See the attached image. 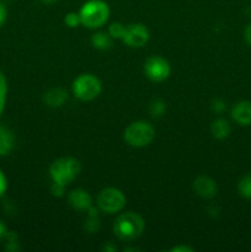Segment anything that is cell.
Listing matches in <instances>:
<instances>
[{
	"label": "cell",
	"mask_w": 251,
	"mask_h": 252,
	"mask_svg": "<svg viewBox=\"0 0 251 252\" xmlns=\"http://www.w3.org/2000/svg\"><path fill=\"white\" fill-rule=\"evenodd\" d=\"M145 229V221L135 212H126L118 216L113 224V233L120 240L133 241L139 238Z\"/></svg>",
	"instance_id": "1"
},
{
	"label": "cell",
	"mask_w": 251,
	"mask_h": 252,
	"mask_svg": "<svg viewBox=\"0 0 251 252\" xmlns=\"http://www.w3.org/2000/svg\"><path fill=\"white\" fill-rule=\"evenodd\" d=\"M81 25L88 29H98L107 22L110 7L103 0H89L79 11Z\"/></svg>",
	"instance_id": "2"
},
{
	"label": "cell",
	"mask_w": 251,
	"mask_h": 252,
	"mask_svg": "<svg viewBox=\"0 0 251 252\" xmlns=\"http://www.w3.org/2000/svg\"><path fill=\"white\" fill-rule=\"evenodd\" d=\"M81 165L75 158L64 157L54 160L49 167L52 181L66 186L80 174Z\"/></svg>",
	"instance_id": "3"
},
{
	"label": "cell",
	"mask_w": 251,
	"mask_h": 252,
	"mask_svg": "<svg viewBox=\"0 0 251 252\" xmlns=\"http://www.w3.org/2000/svg\"><path fill=\"white\" fill-rule=\"evenodd\" d=\"M125 140L133 148H143L149 145L155 138V129L149 122L135 121L125 130Z\"/></svg>",
	"instance_id": "4"
},
{
	"label": "cell",
	"mask_w": 251,
	"mask_h": 252,
	"mask_svg": "<svg viewBox=\"0 0 251 252\" xmlns=\"http://www.w3.org/2000/svg\"><path fill=\"white\" fill-rule=\"evenodd\" d=\"M102 90L100 79L93 74H81L74 80L73 93L81 101H93Z\"/></svg>",
	"instance_id": "5"
},
{
	"label": "cell",
	"mask_w": 251,
	"mask_h": 252,
	"mask_svg": "<svg viewBox=\"0 0 251 252\" xmlns=\"http://www.w3.org/2000/svg\"><path fill=\"white\" fill-rule=\"evenodd\" d=\"M126 196L121 189L107 187L101 189L97 196V206L107 214H115L122 211L126 206Z\"/></svg>",
	"instance_id": "6"
},
{
	"label": "cell",
	"mask_w": 251,
	"mask_h": 252,
	"mask_svg": "<svg viewBox=\"0 0 251 252\" xmlns=\"http://www.w3.org/2000/svg\"><path fill=\"white\" fill-rule=\"evenodd\" d=\"M144 73L149 80L161 83L166 80L171 74V66L165 58L160 56H152L145 61Z\"/></svg>",
	"instance_id": "7"
},
{
	"label": "cell",
	"mask_w": 251,
	"mask_h": 252,
	"mask_svg": "<svg viewBox=\"0 0 251 252\" xmlns=\"http://www.w3.org/2000/svg\"><path fill=\"white\" fill-rule=\"evenodd\" d=\"M149 31L143 24H130L126 26L122 41L132 48H140L149 41Z\"/></svg>",
	"instance_id": "8"
},
{
	"label": "cell",
	"mask_w": 251,
	"mask_h": 252,
	"mask_svg": "<svg viewBox=\"0 0 251 252\" xmlns=\"http://www.w3.org/2000/svg\"><path fill=\"white\" fill-rule=\"evenodd\" d=\"M193 189L202 198H213L217 194V184L209 176L201 175L193 181Z\"/></svg>",
	"instance_id": "9"
},
{
	"label": "cell",
	"mask_w": 251,
	"mask_h": 252,
	"mask_svg": "<svg viewBox=\"0 0 251 252\" xmlns=\"http://www.w3.org/2000/svg\"><path fill=\"white\" fill-rule=\"evenodd\" d=\"M68 202L71 208H74L75 211L88 212V209L93 207V198L89 192L83 189H76L71 191L68 196Z\"/></svg>",
	"instance_id": "10"
},
{
	"label": "cell",
	"mask_w": 251,
	"mask_h": 252,
	"mask_svg": "<svg viewBox=\"0 0 251 252\" xmlns=\"http://www.w3.org/2000/svg\"><path fill=\"white\" fill-rule=\"evenodd\" d=\"M234 121L240 126L251 125V101H240L231 111Z\"/></svg>",
	"instance_id": "11"
},
{
	"label": "cell",
	"mask_w": 251,
	"mask_h": 252,
	"mask_svg": "<svg viewBox=\"0 0 251 252\" xmlns=\"http://www.w3.org/2000/svg\"><path fill=\"white\" fill-rule=\"evenodd\" d=\"M66 100H68V93L62 88L49 89L43 95L44 103L52 108L61 107V106L64 105Z\"/></svg>",
	"instance_id": "12"
},
{
	"label": "cell",
	"mask_w": 251,
	"mask_h": 252,
	"mask_svg": "<svg viewBox=\"0 0 251 252\" xmlns=\"http://www.w3.org/2000/svg\"><path fill=\"white\" fill-rule=\"evenodd\" d=\"M15 144V137L9 128L0 126V157L10 154Z\"/></svg>",
	"instance_id": "13"
},
{
	"label": "cell",
	"mask_w": 251,
	"mask_h": 252,
	"mask_svg": "<svg viewBox=\"0 0 251 252\" xmlns=\"http://www.w3.org/2000/svg\"><path fill=\"white\" fill-rule=\"evenodd\" d=\"M230 125L224 118H218V120L213 121L211 125V133L214 138L219 140L226 139L230 134Z\"/></svg>",
	"instance_id": "14"
},
{
	"label": "cell",
	"mask_w": 251,
	"mask_h": 252,
	"mask_svg": "<svg viewBox=\"0 0 251 252\" xmlns=\"http://www.w3.org/2000/svg\"><path fill=\"white\" fill-rule=\"evenodd\" d=\"M112 37L110 36V33H106V32H96L91 37V43L95 47L96 49H100V51H106V49H110L112 46Z\"/></svg>",
	"instance_id": "15"
},
{
	"label": "cell",
	"mask_w": 251,
	"mask_h": 252,
	"mask_svg": "<svg viewBox=\"0 0 251 252\" xmlns=\"http://www.w3.org/2000/svg\"><path fill=\"white\" fill-rule=\"evenodd\" d=\"M238 191L241 197L246 199H251V174L245 175L241 177L238 184Z\"/></svg>",
	"instance_id": "16"
},
{
	"label": "cell",
	"mask_w": 251,
	"mask_h": 252,
	"mask_svg": "<svg viewBox=\"0 0 251 252\" xmlns=\"http://www.w3.org/2000/svg\"><path fill=\"white\" fill-rule=\"evenodd\" d=\"M7 97V80L4 74L0 71V117L5 110Z\"/></svg>",
	"instance_id": "17"
},
{
	"label": "cell",
	"mask_w": 251,
	"mask_h": 252,
	"mask_svg": "<svg viewBox=\"0 0 251 252\" xmlns=\"http://www.w3.org/2000/svg\"><path fill=\"white\" fill-rule=\"evenodd\" d=\"M126 32V26L121 22H113L111 24V26L108 27V33L112 38L116 39H122L123 38V34Z\"/></svg>",
	"instance_id": "18"
},
{
	"label": "cell",
	"mask_w": 251,
	"mask_h": 252,
	"mask_svg": "<svg viewBox=\"0 0 251 252\" xmlns=\"http://www.w3.org/2000/svg\"><path fill=\"white\" fill-rule=\"evenodd\" d=\"M64 22H65L66 26L71 27V29L78 27L79 25H81V20H80V16H79V12L78 14H76V12H69V14H66L65 17H64Z\"/></svg>",
	"instance_id": "19"
},
{
	"label": "cell",
	"mask_w": 251,
	"mask_h": 252,
	"mask_svg": "<svg viewBox=\"0 0 251 252\" xmlns=\"http://www.w3.org/2000/svg\"><path fill=\"white\" fill-rule=\"evenodd\" d=\"M165 103L161 100H155L153 101V103L150 105V112L153 116H161L165 111Z\"/></svg>",
	"instance_id": "20"
},
{
	"label": "cell",
	"mask_w": 251,
	"mask_h": 252,
	"mask_svg": "<svg viewBox=\"0 0 251 252\" xmlns=\"http://www.w3.org/2000/svg\"><path fill=\"white\" fill-rule=\"evenodd\" d=\"M65 187L64 185H61V184H57V182H53V185H52V193H53V196L56 197H62L64 194V191H65Z\"/></svg>",
	"instance_id": "21"
},
{
	"label": "cell",
	"mask_w": 251,
	"mask_h": 252,
	"mask_svg": "<svg viewBox=\"0 0 251 252\" xmlns=\"http://www.w3.org/2000/svg\"><path fill=\"white\" fill-rule=\"evenodd\" d=\"M6 189H7V180L6 177H5L4 172H2L1 169H0V197L4 196Z\"/></svg>",
	"instance_id": "22"
},
{
	"label": "cell",
	"mask_w": 251,
	"mask_h": 252,
	"mask_svg": "<svg viewBox=\"0 0 251 252\" xmlns=\"http://www.w3.org/2000/svg\"><path fill=\"white\" fill-rule=\"evenodd\" d=\"M6 17H7L6 6H5V5L0 1V27L5 24V21H6Z\"/></svg>",
	"instance_id": "23"
},
{
	"label": "cell",
	"mask_w": 251,
	"mask_h": 252,
	"mask_svg": "<svg viewBox=\"0 0 251 252\" xmlns=\"http://www.w3.org/2000/svg\"><path fill=\"white\" fill-rule=\"evenodd\" d=\"M170 251H172V252H192L193 251V249L189 248V246H186V245H179V246H175V248H172Z\"/></svg>",
	"instance_id": "24"
},
{
	"label": "cell",
	"mask_w": 251,
	"mask_h": 252,
	"mask_svg": "<svg viewBox=\"0 0 251 252\" xmlns=\"http://www.w3.org/2000/svg\"><path fill=\"white\" fill-rule=\"evenodd\" d=\"M225 108V103L220 100H216L213 102V110L217 111V112H221V111Z\"/></svg>",
	"instance_id": "25"
},
{
	"label": "cell",
	"mask_w": 251,
	"mask_h": 252,
	"mask_svg": "<svg viewBox=\"0 0 251 252\" xmlns=\"http://www.w3.org/2000/svg\"><path fill=\"white\" fill-rule=\"evenodd\" d=\"M244 37H245L246 43L251 47V24H249L248 26H246L245 32H244Z\"/></svg>",
	"instance_id": "26"
},
{
	"label": "cell",
	"mask_w": 251,
	"mask_h": 252,
	"mask_svg": "<svg viewBox=\"0 0 251 252\" xmlns=\"http://www.w3.org/2000/svg\"><path fill=\"white\" fill-rule=\"evenodd\" d=\"M6 235H7L6 226H5V224L2 223L1 220H0V243H1L2 240H5V239H6Z\"/></svg>",
	"instance_id": "27"
},
{
	"label": "cell",
	"mask_w": 251,
	"mask_h": 252,
	"mask_svg": "<svg viewBox=\"0 0 251 252\" xmlns=\"http://www.w3.org/2000/svg\"><path fill=\"white\" fill-rule=\"evenodd\" d=\"M43 2H46V4H53V2L58 1V0H42Z\"/></svg>",
	"instance_id": "28"
}]
</instances>
